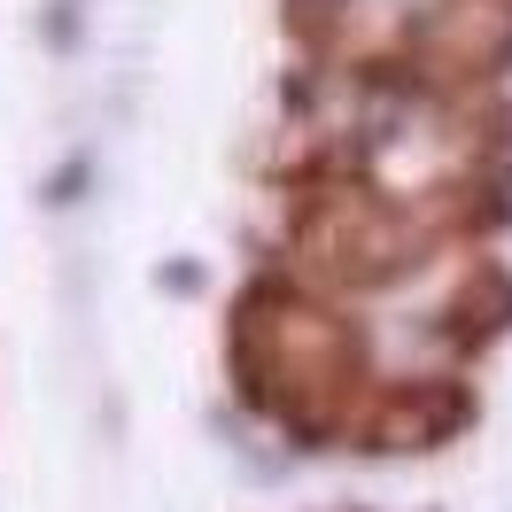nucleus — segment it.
I'll use <instances>...</instances> for the list:
<instances>
[{"label":"nucleus","instance_id":"nucleus-1","mask_svg":"<svg viewBox=\"0 0 512 512\" xmlns=\"http://www.w3.org/2000/svg\"><path fill=\"white\" fill-rule=\"evenodd\" d=\"M233 381L272 427L295 443L350 435L357 412L373 404V342L350 319L342 295H319L303 280H256L233 311Z\"/></svg>","mask_w":512,"mask_h":512},{"label":"nucleus","instance_id":"nucleus-2","mask_svg":"<svg viewBox=\"0 0 512 512\" xmlns=\"http://www.w3.org/2000/svg\"><path fill=\"white\" fill-rule=\"evenodd\" d=\"M435 249V225L365 163L319 156L288 187V264L319 295H388L404 288Z\"/></svg>","mask_w":512,"mask_h":512},{"label":"nucleus","instance_id":"nucleus-3","mask_svg":"<svg viewBox=\"0 0 512 512\" xmlns=\"http://www.w3.org/2000/svg\"><path fill=\"white\" fill-rule=\"evenodd\" d=\"M466 396L450 381H427V373H404V381H381L373 404L357 412L350 443L357 450H443L458 427H466Z\"/></svg>","mask_w":512,"mask_h":512}]
</instances>
